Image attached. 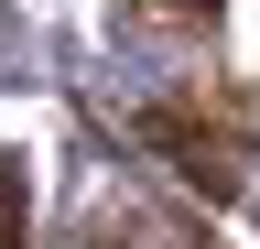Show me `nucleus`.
<instances>
[{"label":"nucleus","instance_id":"7ed1b4c3","mask_svg":"<svg viewBox=\"0 0 260 249\" xmlns=\"http://www.w3.org/2000/svg\"><path fill=\"white\" fill-rule=\"evenodd\" d=\"M141 11H152V22H184V33H206V22H217V0H141Z\"/></svg>","mask_w":260,"mask_h":249},{"label":"nucleus","instance_id":"f03ea898","mask_svg":"<svg viewBox=\"0 0 260 249\" xmlns=\"http://www.w3.org/2000/svg\"><path fill=\"white\" fill-rule=\"evenodd\" d=\"M0 249H32V184L11 152H0Z\"/></svg>","mask_w":260,"mask_h":249},{"label":"nucleus","instance_id":"f257e3e1","mask_svg":"<svg viewBox=\"0 0 260 249\" xmlns=\"http://www.w3.org/2000/svg\"><path fill=\"white\" fill-rule=\"evenodd\" d=\"M141 141H152V152H174L195 195H239L260 119H249V109H206V98H174V109H152V119H141Z\"/></svg>","mask_w":260,"mask_h":249}]
</instances>
